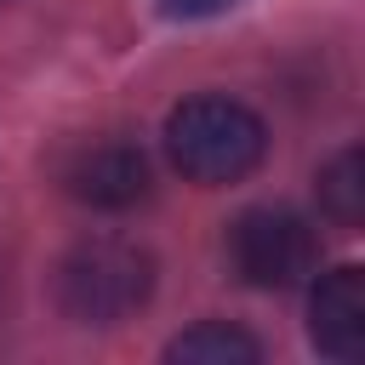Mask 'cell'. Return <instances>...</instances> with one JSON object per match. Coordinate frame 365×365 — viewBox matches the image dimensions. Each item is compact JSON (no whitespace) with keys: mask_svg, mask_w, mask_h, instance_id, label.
<instances>
[{"mask_svg":"<svg viewBox=\"0 0 365 365\" xmlns=\"http://www.w3.org/2000/svg\"><path fill=\"white\" fill-rule=\"evenodd\" d=\"M319 205H325L331 222L359 228V217H365V154H359V148H342V154L319 171Z\"/></svg>","mask_w":365,"mask_h":365,"instance_id":"52a82bcc","label":"cell"},{"mask_svg":"<svg viewBox=\"0 0 365 365\" xmlns=\"http://www.w3.org/2000/svg\"><path fill=\"white\" fill-rule=\"evenodd\" d=\"M63 188L80 200V205H97V211H131L137 200H148V154L125 137H86L63 154L57 165Z\"/></svg>","mask_w":365,"mask_h":365,"instance_id":"277c9868","label":"cell"},{"mask_svg":"<svg viewBox=\"0 0 365 365\" xmlns=\"http://www.w3.org/2000/svg\"><path fill=\"white\" fill-rule=\"evenodd\" d=\"M228 257L240 268L245 285H262V291H291L314 274L319 262V240L314 228L297 217V211H279V205H257L245 211L234 228H228Z\"/></svg>","mask_w":365,"mask_h":365,"instance_id":"3957f363","label":"cell"},{"mask_svg":"<svg viewBox=\"0 0 365 365\" xmlns=\"http://www.w3.org/2000/svg\"><path fill=\"white\" fill-rule=\"evenodd\" d=\"M171 17H217V11H228L234 0H160Z\"/></svg>","mask_w":365,"mask_h":365,"instance_id":"ba28073f","label":"cell"},{"mask_svg":"<svg viewBox=\"0 0 365 365\" xmlns=\"http://www.w3.org/2000/svg\"><path fill=\"white\" fill-rule=\"evenodd\" d=\"M314 342L331 359H365V274L359 268H331L314 285Z\"/></svg>","mask_w":365,"mask_h":365,"instance_id":"5b68a950","label":"cell"},{"mask_svg":"<svg viewBox=\"0 0 365 365\" xmlns=\"http://www.w3.org/2000/svg\"><path fill=\"white\" fill-rule=\"evenodd\" d=\"M165 354H171L177 365H182V359H188V365H257V359H262V342H257L251 331H240V325L205 319V325L182 331Z\"/></svg>","mask_w":365,"mask_h":365,"instance_id":"8992f818","label":"cell"},{"mask_svg":"<svg viewBox=\"0 0 365 365\" xmlns=\"http://www.w3.org/2000/svg\"><path fill=\"white\" fill-rule=\"evenodd\" d=\"M154 291V257L131 240H80L57 262V302L80 325H114Z\"/></svg>","mask_w":365,"mask_h":365,"instance_id":"7a4b0ae2","label":"cell"},{"mask_svg":"<svg viewBox=\"0 0 365 365\" xmlns=\"http://www.w3.org/2000/svg\"><path fill=\"white\" fill-rule=\"evenodd\" d=\"M268 148L262 120L234 97H188L165 120V154L194 182H240Z\"/></svg>","mask_w":365,"mask_h":365,"instance_id":"6da1fadb","label":"cell"}]
</instances>
